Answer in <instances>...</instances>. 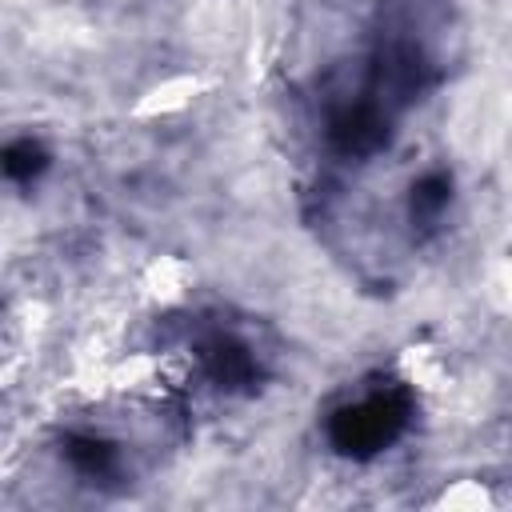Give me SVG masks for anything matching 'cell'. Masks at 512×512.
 <instances>
[{
    "instance_id": "1",
    "label": "cell",
    "mask_w": 512,
    "mask_h": 512,
    "mask_svg": "<svg viewBox=\"0 0 512 512\" xmlns=\"http://www.w3.org/2000/svg\"><path fill=\"white\" fill-rule=\"evenodd\" d=\"M412 420V400L404 388H372L328 416V440L340 456L368 460L404 436Z\"/></svg>"
},
{
    "instance_id": "2",
    "label": "cell",
    "mask_w": 512,
    "mask_h": 512,
    "mask_svg": "<svg viewBox=\"0 0 512 512\" xmlns=\"http://www.w3.org/2000/svg\"><path fill=\"white\" fill-rule=\"evenodd\" d=\"M324 136H328L332 152H340V156H348V160H352V156L364 160V156H376V152L388 144L392 120H388V108H384V104L360 96V100H344V104L332 108Z\"/></svg>"
},
{
    "instance_id": "3",
    "label": "cell",
    "mask_w": 512,
    "mask_h": 512,
    "mask_svg": "<svg viewBox=\"0 0 512 512\" xmlns=\"http://www.w3.org/2000/svg\"><path fill=\"white\" fill-rule=\"evenodd\" d=\"M196 360L204 368V376L216 384V388H228V392H248L260 384V360L252 352L248 340L232 336V332H208L200 344H196Z\"/></svg>"
},
{
    "instance_id": "4",
    "label": "cell",
    "mask_w": 512,
    "mask_h": 512,
    "mask_svg": "<svg viewBox=\"0 0 512 512\" xmlns=\"http://www.w3.org/2000/svg\"><path fill=\"white\" fill-rule=\"evenodd\" d=\"M64 460L72 464V472H80L84 480H112L120 472V452L112 440L96 436V432H68L64 436Z\"/></svg>"
},
{
    "instance_id": "5",
    "label": "cell",
    "mask_w": 512,
    "mask_h": 512,
    "mask_svg": "<svg viewBox=\"0 0 512 512\" xmlns=\"http://www.w3.org/2000/svg\"><path fill=\"white\" fill-rule=\"evenodd\" d=\"M448 200H452V176L440 172V168L424 172V176L416 180V188H412V200H408L412 220H436V216L448 208Z\"/></svg>"
},
{
    "instance_id": "6",
    "label": "cell",
    "mask_w": 512,
    "mask_h": 512,
    "mask_svg": "<svg viewBox=\"0 0 512 512\" xmlns=\"http://www.w3.org/2000/svg\"><path fill=\"white\" fill-rule=\"evenodd\" d=\"M44 168H48V152H44V144L32 140V136H20V140H12V144L4 148V172H8V180L28 184V180H36Z\"/></svg>"
}]
</instances>
